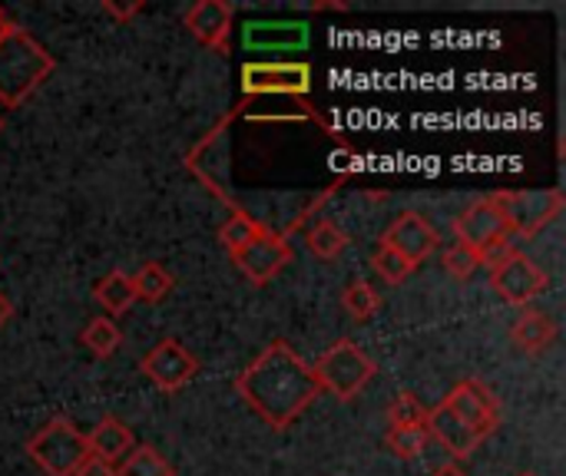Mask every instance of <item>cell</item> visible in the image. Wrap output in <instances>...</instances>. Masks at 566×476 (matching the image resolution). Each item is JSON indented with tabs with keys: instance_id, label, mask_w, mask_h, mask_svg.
I'll use <instances>...</instances> for the list:
<instances>
[{
	"instance_id": "cell-1",
	"label": "cell",
	"mask_w": 566,
	"mask_h": 476,
	"mask_svg": "<svg viewBox=\"0 0 566 476\" xmlns=\"http://www.w3.org/2000/svg\"><path fill=\"white\" fill-rule=\"evenodd\" d=\"M235 391L272 431L292 427L322 394L312 364L289 341H272L235 378Z\"/></svg>"
},
{
	"instance_id": "cell-2",
	"label": "cell",
	"mask_w": 566,
	"mask_h": 476,
	"mask_svg": "<svg viewBox=\"0 0 566 476\" xmlns=\"http://www.w3.org/2000/svg\"><path fill=\"white\" fill-rule=\"evenodd\" d=\"M53 66L56 63L46 46L27 30L13 27L0 40V103L10 109L20 106L30 93H36V86L53 73Z\"/></svg>"
},
{
	"instance_id": "cell-3",
	"label": "cell",
	"mask_w": 566,
	"mask_h": 476,
	"mask_svg": "<svg viewBox=\"0 0 566 476\" xmlns=\"http://www.w3.org/2000/svg\"><path fill=\"white\" fill-rule=\"evenodd\" d=\"M312 371L322 391L338 401H355L375 378V361L355 341H338L312 364Z\"/></svg>"
},
{
	"instance_id": "cell-4",
	"label": "cell",
	"mask_w": 566,
	"mask_h": 476,
	"mask_svg": "<svg viewBox=\"0 0 566 476\" xmlns=\"http://www.w3.org/2000/svg\"><path fill=\"white\" fill-rule=\"evenodd\" d=\"M27 454L46 476H73V470L90 457V447L86 434H80L73 421L53 417L27 441Z\"/></svg>"
},
{
	"instance_id": "cell-5",
	"label": "cell",
	"mask_w": 566,
	"mask_h": 476,
	"mask_svg": "<svg viewBox=\"0 0 566 476\" xmlns=\"http://www.w3.org/2000/svg\"><path fill=\"white\" fill-rule=\"evenodd\" d=\"M491 202L497 205L511 239H534L544 232L560 212H564V192L544 189V192H494Z\"/></svg>"
},
{
	"instance_id": "cell-6",
	"label": "cell",
	"mask_w": 566,
	"mask_h": 476,
	"mask_svg": "<svg viewBox=\"0 0 566 476\" xmlns=\"http://www.w3.org/2000/svg\"><path fill=\"white\" fill-rule=\"evenodd\" d=\"M488 265H491V288H494L507 305H514V308H527V305L537 302V298L547 292V285H551L547 272H544L531 255L514 252V248H507V252L488 258Z\"/></svg>"
},
{
	"instance_id": "cell-7",
	"label": "cell",
	"mask_w": 566,
	"mask_h": 476,
	"mask_svg": "<svg viewBox=\"0 0 566 476\" xmlns=\"http://www.w3.org/2000/svg\"><path fill=\"white\" fill-rule=\"evenodd\" d=\"M454 235H458V245L478 252L481 262H488V258H494V255L514 248V245H511V232H507V225H504L497 205L491 202V195L471 202V205L454 219Z\"/></svg>"
},
{
	"instance_id": "cell-8",
	"label": "cell",
	"mask_w": 566,
	"mask_h": 476,
	"mask_svg": "<svg viewBox=\"0 0 566 476\" xmlns=\"http://www.w3.org/2000/svg\"><path fill=\"white\" fill-rule=\"evenodd\" d=\"M312 89V66L308 63H245L242 66V93L262 96V93H289V96H308Z\"/></svg>"
},
{
	"instance_id": "cell-9",
	"label": "cell",
	"mask_w": 566,
	"mask_h": 476,
	"mask_svg": "<svg viewBox=\"0 0 566 476\" xmlns=\"http://www.w3.org/2000/svg\"><path fill=\"white\" fill-rule=\"evenodd\" d=\"M232 262L239 265V272L252 285H269L292 262V248H289V242H285L282 232L262 229L249 245H242L239 252H232Z\"/></svg>"
},
{
	"instance_id": "cell-10",
	"label": "cell",
	"mask_w": 566,
	"mask_h": 476,
	"mask_svg": "<svg viewBox=\"0 0 566 476\" xmlns=\"http://www.w3.org/2000/svg\"><path fill=\"white\" fill-rule=\"evenodd\" d=\"M451 414H458L481 441L491 437L501 427V404L481 381H461L451 388V394L441 401Z\"/></svg>"
},
{
	"instance_id": "cell-11",
	"label": "cell",
	"mask_w": 566,
	"mask_h": 476,
	"mask_svg": "<svg viewBox=\"0 0 566 476\" xmlns=\"http://www.w3.org/2000/svg\"><path fill=\"white\" fill-rule=\"evenodd\" d=\"M143 374L166 394L182 391L196 374H199V361L179 345V341H159L146 358H143Z\"/></svg>"
},
{
	"instance_id": "cell-12",
	"label": "cell",
	"mask_w": 566,
	"mask_h": 476,
	"mask_svg": "<svg viewBox=\"0 0 566 476\" xmlns=\"http://www.w3.org/2000/svg\"><path fill=\"white\" fill-rule=\"evenodd\" d=\"M381 245H388L391 252H398L401 258H408V262L418 268L424 258H431V255L438 252L441 235H438V229H434L421 212H401V215L388 225Z\"/></svg>"
},
{
	"instance_id": "cell-13",
	"label": "cell",
	"mask_w": 566,
	"mask_h": 476,
	"mask_svg": "<svg viewBox=\"0 0 566 476\" xmlns=\"http://www.w3.org/2000/svg\"><path fill=\"white\" fill-rule=\"evenodd\" d=\"M232 20H235V3L229 0H199L186 10V27L189 33L216 50V53H229V36H232Z\"/></svg>"
},
{
	"instance_id": "cell-14",
	"label": "cell",
	"mask_w": 566,
	"mask_h": 476,
	"mask_svg": "<svg viewBox=\"0 0 566 476\" xmlns=\"http://www.w3.org/2000/svg\"><path fill=\"white\" fill-rule=\"evenodd\" d=\"M245 50L259 53H285V50H305L308 46V27L298 20H252L242 30Z\"/></svg>"
},
{
	"instance_id": "cell-15",
	"label": "cell",
	"mask_w": 566,
	"mask_h": 476,
	"mask_svg": "<svg viewBox=\"0 0 566 476\" xmlns=\"http://www.w3.org/2000/svg\"><path fill=\"white\" fill-rule=\"evenodd\" d=\"M428 437H434L451 457H471L481 444V437L458 417L451 414L444 404H438L434 411H428Z\"/></svg>"
},
{
	"instance_id": "cell-16",
	"label": "cell",
	"mask_w": 566,
	"mask_h": 476,
	"mask_svg": "<svg viewBox=\"0 0 566 476\" xmlns=\"http://www.w3.org/2000/svg\"><path fill=\"white\" fill-rule=\"evenodd\" d=\"M86 447H90V457H96V461L116 467V464H123V457L133 451V431H129L126 424H119L116 417H103V421L93 427V434L86 437Z\"/></svg>"
},
{
	"instance_id": "cell-17",
	"label": "cell",
	"mask_w": 566,
	"mask_h": 476,
	"mask_svg": "<svg viewBox=\"0 0 566 476\" xmlns=\"http://www.w3.org/2000/svg\"><path fill=\"white\" fill-rule=\"evenodd\" d=\"M511 338L524 355H541L557 341V321L551 315H544V311L524 308L521 318L511 328Z\"/></svg>"
},
{
	"instance_id": "cell-18",
	"label": "cell",
	"mask_w": 566,
	"mask_h": 476,
	"mask_svg": "<svg viewBox=\"0 0 566 476\" xmlns=\"http://www.w3.org/2000/svg\"><path fill=\"white\" fill-rule=\"evenodd\" d=\"M96 302L106 308V315H126L133 305H136V288H133V278L126 272H109L96 282L93 288Z\"/></svg>"
},
{
	"instance_id": "cell-19",
	"label": "cell",
	"mask_w": 566,
	"mask_h": 476,
	"mask_svg": "<svg viewBox=\"0 0 566 476\" xmlns=\"http://www.w3.org/2000/svg\"><path fill=\"white\" fill-rule=\"evenodd\" d=\"M133 288H136V302L156 305V302L169 298V292L176 288V278H172L159 262H146V265L133 275Z\"/></svg>"
},
{
	"instance_id": "cell-20",
	"label": "cell",
	"mask_w": 566,
	"mask_h": 476,
	"mask_svg": "<svg viewBox=\"0 0 566 476\" xmlns=\"http://www.w3.org/2000/svg\"><path fill=\"white\" fill-rule=\"evenodd\" d=\"M116 476H176V470H172V464L156 447H146L143 444V447H133L123 457Z\"/></svg>"
},
{
	"instance_id": "cell-21",
	"label": "cell",
	"mask_w": 566,
	"mask_h": 476,
	"mask_svg": "<svg viewBox=\"0 0 566 476\" xmlns=\"http://www.w3.org/2000/svg\"><path fill=\"white\" fill-rule=\"evenodd\" d=\"M348 245V235L342 232L338 222L332 219H318L312 229H308V248L318 255V258H338Z\"/></svg>"
},
{
	"instance_id": "cell-22",
	"label": "cell",
	"mask_w": 566,
	"mask_h": 476,
	"mask_svg": "<svg viewBox=\"0 0 566 476\" xmlns=\"http://www.w3.org/2000/svg\"><path fill=\"white\" fill-rule=\"evenodd\" d=\"M265 225L262 222H255L249 212H242V209H235L232 212V219L219 229V245L232 255V252H239L242 245H249L259 232H262Z\"/></svg>"
},
{
	"instance_id": "cell-23",
	"label": "cell",
	"mask_w": 566,
	"mask_h": 476,
	"mask_svg": "<svg viewBox=\"0 0 566 476\" xmlns=\"http://www.w3.org/2000/svg\"><path fill=\"white\" fill-rule=\"evenodd\" d=\"M80 341L90 348V355H96V358H113L116 348L123 345V335H119V328H116L109 318H93V321L83 328V338H80Z\"/></svg>"
},
{
	"instance_id": "cell-24",
	"label": "cell",
	"mask_w": 566,
	"mask_h": 476,
	"mask_svg": "<svg viewBox=\"0 0 566 476\" xmlns=\"http://www.w3.org/2000/svg\"><path fill=\"white\" fill-rule=\"evenodd\" d=\"M398 427H428V408L415 394H398L388 408V431Z\"/></svg>"
},
{
	"instance_id": "cell-25",
	"label": "cell",
	"mask_w": 566,
	"mask_h": 476,
	"mask_svg": "<svg viewBox=\"0 0 566 476\" xmlns=\"http://www.w3.org/2000/svg\"><path fill=\"white\" fill-rule=\"evenodd\" d=\"M342 302H345V308H348V315L355 321H368L381 308V298H378V292L368 282H352L345 288V298Z\"/></svg>"
},
{
	"instance_id": "cell-26",
	"label": "cell",
	"mask_w": 566,
	"mask_h": 476,
	"mask_svg": "<svg viewBox=\"0 0 566 476\" xmlns=\"http://www.w3.org/2000/svg\"><path fill=\"white\" fill-rule=\"evenodd\" d=\"M388 451L401 461H415L421 457L424 444H428V427H398V431H388L385 437Z\"/></svg>"
},
{
	"instance_id": "cell-27",
	"label": "cell",
	"mask_w": 566,
	"mask_h": 476,
	"mask_svg": "<svg viewBox=\"0 0 566 476\" xmlns=\"http://www.w3.org/2000/svg\"><path fill=\"white\" fill-rule=\"evenodd\" d=\"M371 265H375V272H378L388 285H398V282H405V278L415 272V265H411L408 258H401L398 252H391L388 245H378V248H375Z\"/></svg>"
},
{
	"instance_id": "cell-28",
	"label": "cell",
	"mask_w": 566,
	"mask_h": 476,
	"mask_svg": "<svg viewBox=\"0 0 566 476\" xmlns=\"http://www.w3.org/2000/svg\"><path fill=\"white\" fill-rule=\"evenodd\" d=\"M481 265H484L481 255L471 252V248H464V245H458V242L444 252V268H448V275L458 278V282H468Z\"/></svg>"
},
{
	"instance_id": "cell-29",
	"label": "cell",
	"mask_w": 566,
	"mask_h": 476,
	"mask_svg": "<svg viewBox=\"0 0 566 476\" xmlns=\"http://www.w3.org/2000/svg\"><path fill=\"white\" fill-rule=\"evenodd\" d=\"M73 476H116V467H109V464H103V461H96V457H86Z\"/></svg>"
},
{
	"instance_id": "cell-30",
	"label": "cell",
	"mask_w": 566,
	"mask_h": 476,
	"mask_svg": "<svg viewBox=\"0 0 566 476\" xmlns=\"http://www.w3.org/2000/svg\"><path fill=\"white\" fill-rule=\"evenodd\" d=\"M103 10H106L109 17H116L119 23H126V20H129L133 13H139V10H143V3L136 0V3H129V7H123V3H109V0H106V3H103Z\"/></svg>"
},
{
	"instance_id": "cell-31",
	"label": "cell",
	"mask_w": 566,
	"mask_h": 476,
	"mask_svg": "<svg viewBox=\"0 0 566 476\" xmlns=\"http://www.w3.org/2000/svg\"><path fill=\"white\" fill-rule=\"evenodd\" d=\"M10 315H13V305H10V302L3 298V292H0V328L10 321Z\"/></svg>"
},
{
	"instance_id": "cell-32",
	"label": "cell",
	"mask_w": 566,
	"mask_h": 476,
	"mask_svg": "<svg viewBox=\"0 0 566 476\" xmlns=\"http://www.w3.org/2000/svg\"><path fill=\"white\" fill-rule=\"evenodd\" d=\"M431 476H468V474H464L461 467H454V464H448V467H438V470H434V474H431Z\"/></svg>"
},
{
	"instance_id": "cell-33",
	"label": "cell",
	"mask_w": 566,
	"mask_h": 476,
	"mask_svg": "<svg viewBox=\"0 0 566 476\" xmlns=\"http://www.w3.org/2000/svg\"><path fill=\"white\" fill-rule=\"evenodd\" d=\"M13 27H17V23H10V20L3 17V10H0V40H3V36H7V33L13 30Z\"/></svg>"
},
{
	"instance_id": "cell-34",
	"label": "cell",
	"mask_w": 566,
	"mask_h": 476,
	"mask_svg": "<svg viewBox=\"0 0 566 476\" xmlns=\"http://www.w3.org/2000/svg\"><path fill=\"white\" fill-rule=\"evenodd\" d=\"M0 129H3V119H0Z\"/></svg>"
},
{
	"instance_id": "cell-35",
	"label": "cell",
	"mask_w": 566,
	"mask_h": 476,
	"mask_svg": "<svg viewBox=\"0 0 566 476\" xmlns=\"http://www.w3.org/2000/svg\"><path fill=\"white\" fill-rule=\"evenodd\" d=\"M521 476H534V474H521Z\"/></svg>"
}]
</instances>
